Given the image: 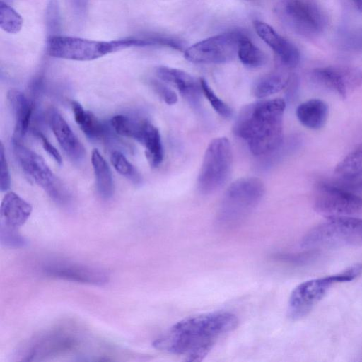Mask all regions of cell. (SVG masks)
<instances>
[{"instance_id": "1", "label": "cell", "mask_w": 362, "mask_h": 362, "mask_svg": "<svg viewBox=\"0 0 362 362\" xmlns=\"http://www.w3.org/2000/svg\"><path fill=\"white\" fill-rule=\"evenodd\" d=\"M237 316L230 312L216 311L183 319L163 333L153 346L185 358L187 361H201L218 339L238 326Z\"/></svg>"}, {"instance_id": "2", "label": "cell", "mask_w": 362, "mask_h": 362, "mask_svg": "<svg viewBox=\"0 0 362 362\" xmlns=\"http://www.w3.org/2000/svg\"><path fill=\"white\" fill-rule=\"evenodd\" d=\"M285 101L281 98L257 101L244 106L233 126V133L247 141L256 156L276 150L283 142Z\"/></svg>"}, {"instance_id": "3", "label": "cell", "mask_w": 362, "mask_h": 362, "mask_svg": "<svg viewBox=\"0 0 362 362\" xmlns=\"http://www.w3.org/2000/svg\"><path fill=\"white\" fill-rule=\"evenodd\" d=\"M264 194V184L258 178H241L233 182L223 194L218 209V226L230 229L240 225L257 206Z\"/></svg>"}, {"instance_id": "4", "label": "cell", "mask_w": 362, "mask_h": 362, "mask_svg": "<svg viewBox=\"0 0 362 362\" xmlns=\"http://www.w3.org/2000/svg\"><path fill=\"white\" fill-rule=\"evenodd\" d=\"M136 46L134 37L111 41H98L59 35L47 38L46 53L55 58L91 61Z\"/></svg>"}, {"instance_id": "5", "label": "cell", "mask_w": 362, "mask_h": 362, "mask_svg": "<svg viewBox=\"0 0 362 362\" xmlns=\"http://www.w3.org/2000/svg\"><path fill=\"white\" fill-rule=\"evenodd\" d=\"M362 272V264H356L337 274L310 279L298 285L288 303V316L296 320L307 315L323 298L334 284L352 281Z\"/></svg>"}, {"instance_id": "6", "label": "cell", "mask_w": 362, "mask_h": 362, "mask_svg": "<svg viewBox=\"0 0 362 362\" xmlns=\"http://www.w3.org/2000/svg\"><path fill=\"white\" fill-rule=\"evenodd\" d=\"M327 218L305 235L301 242L303 247H334L362 240V218L339 216Z\"/></svg>"}, {"instance_id": "7", "label": "cell", "mask_w": 362, "mask_h": 362, "mask_svg": "<svg viewBox=\"0 0 362 362\" xmlns=\"http://www.w3.org/2000/svg\"><path fill=\"white\" fill-rule=\"evenodd\" d=\"M233 163L230 141L226 137L213 139L208 145L197 179L198 189L204 194L219 189L227 182Z\"/></svg>"}, {"instance_id": "8", "label": "cell", "mask_w": 362, "mask_h": 362, "mask_svg": "<svg viewBox=\"0 0 362 362\" xmlns=\"http://www.w3.org/2000/svg\"><path fill=\"white\" fill-rule=\"evenodd\" d=\"M276 11L287 26L303 37H316L327 26L325 13L312 0H284L276 6Z\"/></svg>"}, {"instance_id": "9", "label": "cell", "mask_w": 362, "mask_h": 362, "mask_svg": "<svg viewBox=\"0 0 362 362\" xmlns=\"http://www.w3.org/2000/svg\"><path fill=\"white\" fill-rule=\"evenodd\" d=\"M12 143L17 160L28 177L42 187L54 202L61 205L67 204L70 200L69 192L44 159L22 144L21 141L12 139Z\"/></svg>"}, {"instance_id": "10", "label": "cell", "mask_w": 362, "mask_h": 362, "mask_svg": "<svg viewBox=\"0 0 362 362\" xmlns=\"http://www.w3.org/2000/svg\"><path fill=\"white\" fill-rule=\"evenodd\" d=\"M247 35L233 30L216 35L199 41L184 51L189 62L197 64H223L238 55L240 41Z\"/></svg>"}, {"instance_id": "11", "label": "cell", "mask_w": 362, "mask_h": 362, "mask_svg": "<svg viewBox=\"0 0 362 362\" xmlns=\"http://www.w3.org/2000/svg\"><path fill=\"white\" fill-rule=\"evenodd\" d=\"M32 206L13 192L3 198L0 209V242L8 247H21L27 240L18 232L32 213Z\"/></svg>"}, {"instance_id": "12", "label": "cell", "mask_w": 362, "mask_h": 362, "mask_svg": "<svg viewBox=\"0 0 362 362\" xmlns=\"http://www.w3.org/2000/svg\"><path fill=\"white\" fill-rule=\"evenodd\" d=\"M314 208L327 218L353 216L362 212V197L323 181L318 185Z\"/></svg>"}, {"instance_id": "13", "label": "cell", "mask_w": 362, "mask_h": 362, "mask_svg": "<svg viewBox=\"0 0 362 362\" xmlns=\"http://www.w3.org/2000/svg\"><path fill=\"white\" fill-rule=\"evenodd\" d=\"M314 83L346 98L362 84V71L347 65L317 67L312 70Z\"/></svg>"}, {"instance_id": "14", "label": "cell", "mask_w": 362, "mask_h": 362, "mask_svg": "<svg viewBox=\"0 0 362 362\" xmlns=\"http://www.w3.org/2000/svg\"><path fill=\"white\" fill-rule=\"evenodd\" d=\"M42 271L53 278L94 285L106 284L109 278L101 269L69 262H49L43 266Z\"/></svg>"}, {"instance_id": "15", "label": "cell", "mask_w": 362, "mask_h": 362, "mask_svg": "<svg viewBox=\"0 0 362 362\" xmlns=\"http://www.w3.org/2000/svg\"><path fill=\"white\" fill-rule=\"evenodd\" d=\"M76 342L75 334L65 330L45 333L25 346L23 351V361L40 360L41 358L69 350L76 346Z\"/></svg>"}, {"instance_id": "16", "label": "cell", "mask_w": 362, "mask_h": 362, "mask_svg": "<svg viewBox=\"0 0 362 362\" xmlns=\"http://www.w3.org/2000/svg\"><path fill=\"white\" fill-rule=\"evenodd\" d=\"M253 26L258 36L273 50L284 66L294 68L298 64L300 52L294 44L264 21L255 20Z\"/></svg>"}, {"instance_id": "17", "label": "cell", "mask_w": 362, "mask_h": 362, "mask_svg": "<svg viewBox=\"0 0 362 362\" xmlns=\"http://www.w3.org/2000/svg\"><path fill=\"white\" fill-rule=\"evenodd\" d=\"M156 73L161 81L177 88L192 106H199L202 91L200 80L197 81L185 71L164 66L157 67Z\"/></svg>"}, {"instance_id": "18", "label": "cell", "mask_w": 362, "mask_h": 362, "mask_svg": "<svg viewBox=\"0 0 362 362\" xmlns=\"http://www.w3.org/2000/svg\"><path fill=\"white\" fill-rule=\"evenodd\" d=\"M50 125L61 148L69 158L77 163L82 161L86 156L85 148L66 120L57 111L52 112Z\"/></svg>"}, {"instance_id": "19", "label": "cell", "mask_w": 362, "mask_h": 362, "mask_svg": "<svg viewBox=\"0 0 362 362\" xmlns=\"http://www.w3.org/2000/svg\"><path fill=\"white\" fill-rule=\"evenodd\" d=\"M7 98L14 117L13 140L21 141L28 129L33 105L22 92L16 89H11Z\"/></svg>"}, {"instance_id": "20", "label": "cell", "mask_w": 362, "mask_h": 362, "mask_svg": "<svg viewBox=\"0 0 362 362\" xmlns=\"http://www.w3.org/2000/svg\"><path fill=\"white\" fill-rule=\"evenodd\" d=\"M136 141L145 148L146 157L153 168L158 167L163 159V148L159 130L148 120L142 125Z\"/></svg>"}, {"instance_id": "21", "label": "cell", "mask_w": 362, "mask_h": 362, "mask_svg": "<svg viewBox=\"0 0 362 362\" xmlns=\"http://www.w3.org/2000/svg\"><path fill=\"white\" fill-rule=\"evenodd\" d=\"M296 116L304 127L314 130L320 129L326 123L328 107L322 100L310 99L298 106Z\"/></svg>"}, {"instance_id": "22", "label": "cell", "mask_w": 362, "mask_h": 362, "mask_svg": "<svg viewBox=\"0 0 362 362\" xmlns=\"http://www.w3.org/2000/svg\"><path fill=\"white\" fill-rule=\"evenodd\" d=\"M91 163L98 192L103 199H110L114 193L112 175L107 161L98 149L92 151Z\"/></svg>"}, {"instance_id": "23", "label": "cell", "mask_w": 362, "mask_h": 362, "mask_svg": "<svg viewBox=\"0 0 362 362\" xmlns=\"http://www.w3.org/2000/svg\"><path fill=\"white\" fill-rule=\"evenodd\" d=\"M71 107L76 122L88 138L97 139L104 136L106 127L91 112L84 110L77 101H72Z\"/></svg>"}, {"instance_id": "24", "label": "cell", "mask_w": 362, "mask_h": 362, "mask_svg": "<svg viewBox=\"0 0 362 362\" xmlns=\"http://www.w3.org/2000/svg\"><path fill=\"white\" fill-rule=\"evenodd\" d=\"M291 79V76L278 71L265 74L255 83L252 94L258 98L268 97L284 88Z\"/></svg>"}, {"instance_id": "25", "label": "cell", "mask_w": 362, "mask_h": 362, "mask_svg": "<svg viewBox=\"0 0 362 362\" xmlns=\"http://www.w3.org/2000/svg\"><path fill=\"white\" fill-rule=\"evenodd\" d=\"M238 57L246 66L257 68L267 62V56L262 50L257 47L247 36L240 42Z\"/></svg>"}, {"instance_id": "26", "label": "cell", "mask_w": 362, "mask_h": 362, "mask_svg": "<svg viewBox=\"0 0 362 362\" xmlns=\"http://www.w3.org/2000/svg\"><path fill=\"white\" fill-rule=\"evenodd\" d=\"M362 170V144L350 151L336 166L335 176H346Z\"/></svg>"}, {"instance_id": "27", "label": "cell", "mask_w": 362, "mask_h": 362, "mask_svg": "<svg viewBox=\"0 0 362 362\" xmlns=\"http://www.w3.org/2000/svg\"><path fill=\"white\" fill-rule=\"evenodd\" d=\"M21 16L7 3L0 1V27L4 31L15 34L22 27Z\"/></svg>"}, {"instance_id": "28", "label": "cell", "mask_w": 362, "mask_h": 362, "mask_svg": "<svg viewBox=\"0 0 362 362\" xmlns=\"http://www.w3.org/2000/svg\"><path fill=\"white\" fill-rule=\"evenodd\" d=\"M45 28L47 38L59 35L62 29V18L57 0H49L45 10Z\"/></svg>"}, {"instance_id": "29", "label": "cell", "mask_w": 362, "mask_h": 362, "mask_svg": "<svg viewBox=\"0 0 362 362\" xmlns=\"http://www.w3.org/2000/svg\"><path fill=\"white\" fill-rule=\"evenodd\" d=\"M110 160L115 169L119 174L135 184L141 182V177L140 174L120 151H114L111 154Z\"/></svg>"}, {"instance_id": "30", "label": "cell", "mask_w": 362, "mask_h": 362, "mask_svg": "<svg viewBox=\"0 0 362 362\" xmlns=\"http://www.w3.org/2000/svg\"><path fill=\"white\" fill-rule=\"evenodd\" d=\"M327 182L346 192L358 195L362 194V170L346 176H335L332 180Z\"/></svg>"}, {"instance_id": "31", "label": "cell", "mask_w": 362, "mask_h": 362, "mask_svg": "<svg viewBox=\"0 0 362 362\" xmlns=\"http://www.w3.org/2000/svg\"><path fill=\"white\" fill-rule=\"evenodd\" d=\"M200 83L203 94L215 111L224 118L231 117L233 116L232 108L216 95L205 79H200Z\"/></svg>"}, {"instance_id": "32", "label": "cell", "mask_w": 362, "mask_h": 362, "mask_svg": "<svg viewBox=\"0 0 362 362\" xmlns=\"http://www.w3.org/2000/svg\"><path fill=\"white\" fill-rule=\"evenodd\" d=\"M151 86L157 94L168 105H174L177 101L176 93L160 81L153 80Z\"/></svg>"}, {"instance_id": "33", "label": "cell", "mask_w": 362, "mask_h": 362, "mask_svg": "<svg viewBox=\"0 0 362 362\" xmlns=\"http://www.w3.org/2000/svg\"><path fill=\"white\" fill-rule=\"evenodd\" d=\"M0 166H1V175H0V189L1 192L7 191L11 185V176L8 170L6 158L4 153V148L3 144H1L0 148Z\"/></svg>"}, {"instance_id": "34", "label": "cell", "mask_w": 362, "mask_h": 362, "mask_svg": "<svg viewBox=\"0 0 362 362\" xmlns=\"http://www.w3.org/2000/svg\"><path fill=\"white\" fill-rule=\"evenodd\" d=\"M38 136L42 141L43 148L51 156L53 159L59 164L62 165V158L57 149L48 141V139L40 132Z\"/></svg>"}, {"instance_id": "35", "label": "cell", "mask_w": 362, "mask_h": 362, "mask_svg": "<svg viewBox=\"0 0 362 362\" xmlns=\"http://www.w3.org/2000/svg\"><path fill=\"white\" fill-rule=\"evenodd\" d=\"M89 0H71L75 13L80 17H83L88 8Z\"/></svg>"}, {"instance_id": "36", "label": "cell", "mask_w": 362, "mask_h": 362, "mask_svg": "<svg viewBox=\"0 0 362 362\" xmlns=\"http://www.w3.org/2000/svg\"><path fill=\"white\" fill-rule=\"evenodd\" d=\"M351 40V45L356 49L362 50V30L357 32Z\"/></svg>"}, {"instance_id": "37", "label": "cell", "mask_w": 362, "mask_h": 362, "mask_svg": "<svg viewBox=\"0 0 362 362\" xmlns=\"http://www.w3.org/2000/svg\"><path fill=\"white\" fill-rule=\"evenodd\" d=\"M354 6L360 11L362 12V0H351Z\"/></svg>"}, {"instance_id": "38", "label": "cell", "mask_w": 362, "mask_h": 362, "mask_svg": "<svg viewBox=\"0 0 362 362\" xmlns=\"http://www.w3.org/2000/svg\"><path fill=\"white\" fill-rule=\"evenodd\" d=\"M243 1H255V0H243Z\"/></svg>"}]
</instances>
